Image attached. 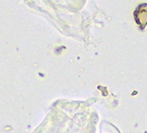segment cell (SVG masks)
Wrapping results in <instances>:
<instances>
[{"instance_id":"6da1fadb","label":"cell","mask_w":147,"mask_h":133,"mask_svg":"<svg viewBox=\"0 0 147 133\" xmlns=\"http://www.w3.org/2000/svg\"><path fill=\"white\" fill-rule=\"evenodd\" d=\"M134 17L138 25H139L141 29H144L147 25V4H142L136 8Z\"/></svg>"}]
</instances>
